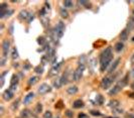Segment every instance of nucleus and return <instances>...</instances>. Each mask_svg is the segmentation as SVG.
<instances>
[{"label":"nucleus","mask_w":134,"mask_h":118,"mask_svg":"<svg viewBox=\"0 0 134 118\" xmlns=\"http://www.w3.org/2000/svg\"><path fill=\"white\" fill-rule=\"evenodd\" d=\"M7 10H8V6L6 3H2L0 5V18H4L5 13H6Z\"/></svg>","instance_id":"obj_11"},{"label":"nucleus","mask_w":134,"mask_h":118,"mask_svg":"<svg viewBox=\"0 0 134 118\" xmlns=\"http://www.w3.org/2000/svg\"><path fill=\"white\" fill-rule=\"evenodd\" d=\"M122 90V87H120L118 84H116V85L110 90L109 91V95L110 96H113V95H116V94H118L120 91Z\"/></svg>","instance_id":"obj_10"},{"label":"nucleus","mask_w":134,"mask_h":118,"mask_svg":"<svg viewBox=\"0 0 134 118\" xmlns=\"http://www.w3.org/2000/svg\"><path fill=\"white\" fill-rule=\"evenodd\" d=\"M128 97H130V98H134V93L129 92V93H128Z\"/></svg>","instance_id":"obj_43"},{"label":"nucleus","mask_w":134,"mask_h":118,"mask_svg":"<svg viewBox=\"0 0 134 118\" xmlns=\"http://www.w3.org/2000/svg\"><path fill=\"white\" fill-rule=\"evenodd\" d=\"M90 113H91V115H93V116H101V115H102L101 112L98 111V110H91Z\"/></svg>","instance_id":"obj_36"},{"label":"nucleus","mask_w":134,"mask_h":118,"mask_svg":"<svg viewBox=\"0 0 134 118\" xmlns=\"http://www.w3.org/2000/svg\"><path fill=\"white\" fill-rule=\"evenodd\" d=\"M43 118H53V113H52V111H46L44 112V114H43Z\"/></svg>","instance_id":"obj_34"},{"label":"nucleus","mask_w":134,"mask_h":118,"mask_svg":"<svg viewBox=\"0 0 134 118\" xmlns=\"http://www.w3.org/2000/svg\"><path fill=\"white\" fill-rule=\"evenodd\" d=\"M113 111H114V113H119V114H122L123 113V110H120V109H118V108H116V109H113Z\"/></svg>","instance_id":"obj_39"},{"label":"nucleus","mask_w":134,"mask_h":118,"mask_svg":"<svg viewBox=\"0 0 134 118\" xmlns=\"http://www.w3.org/2000/svg\"><path fill=\"white\" fill-rule=\"evenodd\" d=\"M62 64H63V62H62V63H59L57 66H54L53 68H52V70H51V73H49V76L57 75V74H58V71H59V69L60 68V66H62Z\"/></svg>","instance_id":"obj_17"},{"label":"nucleus","mask_w":134,"mask_h":118,"mask_svg":"<svg viewBox=\"0 0 134 118\" xmlns=\"http://www.w3.org/2000/svg\"><path fill=\"white\" fill-rule=\"evenodd\" d=\"M18 84V77L16 75H13L11 78V82H10V86H17Z\"/></svg>","instance_id":"obj_25"},{"label":"nucleus","mask_w":134,"mask_h":118,"mask_svg":"<svg viewBox=\"0 0 134 118\" xmlns=\"http://www.w3.org/2000/svg\"><path fill=\"white\" fill-rule=\"evenodd\" d=\"M60 14L63 18H68L69 17V12L65 7H60Z\"/></svg>","instance_id":"obj_21"},{"label":"nucleus","mask_w":134,"mask_h":118,"mask_svg":"<svg viewBox=\"0 0 134 118\" xmlns=\"http://www.w3.org/2000/svg\"><path fill=\"white\" fill-rule=\"evenodd\" d=\"M38 81V77L34 76V77H30L29 78V80H28V84L29 85H34V84Z\"/></svg>","instance_id":"obj_29"},{"label":"nucleus","mask_w":134,"mask_h":118,"mask_svg":"<svg viewBox=\"0 0 134 118\" xmlns=\"http://www.w3.org/2000/svg\"><path fill=\"white\" fill-rule=\"evenodd\" d=\"M112 60H113L112 49H111V47H108L100 55V70H101V72H104L105 70L108 69Z\"/></svg>","instance_id":"obj_1"},{"label":"nucleus","mask_w":134,"mask_h":118,"mask_svg":"<svg viewBox=\"0 0 134 118\" xmlns=\"http://www.w3.org/2000/svg\"><path fill=\"white\" fill-rule=\"evenodd\" d=\"M65 29H66L65 23H64L62 20L59 21L58 23H57V25H55V27H54V35L57 36L58 38L63 37L64 33H65Z\"/></svg>","instance_id":"obj_3"},{"label":"nucleus","mask_w":134,"mask_h":118,"mask_svg":"<svg viewBox=\"0 0 134 118\" xmlns=\"http://www.w3.org/2000/svg\"><path fill=\"white\" fill-rule=\"evenodd\" d=\"M120 102L118 100H116V99H113V100H110V102H109V107H111L112 109H116V108H119V106H120Z\"/></svg>","instance_id":"obj_14"},{"label":"nucleus","mask_w":134,"mask_h":118,"mask_svg":"<svg viewBox=\"0 0 134 118\" xmlns=\"http://www.w3.org/2000/svg\"><path fill=\"white\" fill-rule=\"evenodd\" d=\"M68 75H69V72H65L64 74H63V76L60 77V81H62V84H63V85H66V84H68V82H69Z\"/></svg>","instance_id":"obj_22"},{"label":"nucleus","mask_w":134,"mask_h":118,"mask_svg":"<svg viewBox=\"0 0 134 118\" xmlns=\"http://www.w3.org/2000/svg\"><path fill=\"white\" fill-rule=\"evenodd\" d=\"M130 118H134V116H131V117H130Z\"/></svg>","instance_id":"obj_48"},{"label":"nucleus","mask_w":134,"mask_h":118,"mask_svg":"<svg viewBox=\"0 0 134 118\" xmlns=\"http://www.w3.org/2000/svg\"><path fill=\"white\" fill-rule=\"evenodd\" d=\"M84 106H85V104H84V102L81 100V99H78V100H75L74 103H73V108L75 109H80V108H83Z\"/></svg>","instance_id":"obj_12"},{"label":"nucleus","mask_w":134,"mask_h":118,"mask_svg":"<svg viewBox=\"0 0 134 118\" xmlns=\"http://www.w3.org/2000/svg\"><path fill=\"white\" fill-rule=\"evenodd\" d=\"M64 6L66 8H73L74 7V2L70 1V0H66V1H64Z\"/></svg>","instance_id":"obj_27"},{"label":"nucleus","mask_w":134,"mask_h":118,"mask_svg":"<svg viewBox=\"0 0 134 118\" xmlns=\"http://www.w3.org/2000/svg\"><path fill=\"white\" fill-rule=\"evenodd\" d=\"M57 118H60V117H57Z\"/></svg>","instance_id":"obj_50"},{"label":"nucleus","mask_w":134,"mask_h":118,"mask_svg":"<svg viewBox=\"0 0 134 118\" xmlns=\"http://www.w3.org/2000/svg\"><path fill=\"white\" fill-rule=\"evenodd\" d=\"M51 91H52V88L47 83L41 84V85L38 87V89H37V93L40 94V95H44V94H47V93L51 92Z\"/></svg>","instance_id":"obj_5"},{"label":"nucleus","mask_w":134,"mask_h":118,"mask_svg":"<svg viewBox=\"0 0 134 118\" xmlns=\"http://www.w3.org/2000/svg\"><path fill=\"white\" fill-rule=\"evenodd\" d=\"M33 97H34V94H33V92H29V93L24 97V99H23V104H24V105H27V104H28L30 101L33 99Z\"/></svg>","instance_id":"obj_13"},{"label":"nucleus","mask_w":134,"mask_h":118,"mask_svg":"<svg viewBox=\"0 0 134 118\" xmlns=\"http://www.w3.org/2000/svg\"><path fill=\"white\" fill-rule=\"evenodd\" d=\"M13 96H14V93L11 91V90H9V89L5 90V91L3 92V94H2V97H3V99H4L5 101L11 100V99L13 98Z\"/></svg>","instance_id":"obj_7"},{"label":"nucleus","mask_w":134,"mask_h":118,"mask_svg":"<svg viewBox=\"0 0 134 118\" xmlns=\"http://www.w3.org/2000/svg\"><path fill=\"white\" fill-rule=\"evenodd\" d=\"M18 105H19V99H16V101L12 103V109L13 110H16L18 108Z\"/></svg>","instance_id":"obj_35"},{"label":"nucleus","mask_w":134,"mask_h":118,"mask_svg":"<svg viewBox=\"0 0 134 118\" xmlns=\"http://www.w3.org/2000/svg\"><path fill=\"white\" fill-rule=\"evenodd\" d=\"M3 113H4V109H3V106H1V107H0V114L3 115Z\"/></svg>","instance_id":"obj_44"},{"label":"nucleus","mask_w":134,"mask_h":118,"mask_svg":"<svg viewBox=\"0 0 134 118\" xmlns=\"http://www.w3.org/2000/svg\"><path fill=\"white\" fill-rule=\"evenodd\" d=\"M78 118H88V116L86 114H84V113H80L79 116H78Z\"/></svg>","instance_id":"obj_42"},{"label":"nucleus","mask_w":134,"mask_h":118,"mask_svg":"<svg viewBox=\"0 0 134 118\" xmlns=\"http://www.w3.org/2000/svg\"><path fill=\"white\" fill-rule=\"evenodd\" d=\"M123 49H124V43L122 42H116V43H115L114 49L116 50L117 53H120L121 50H123Z\"/></svg>","instance_id":"obj_18"},{"label":"nucleus","mask_w":134,"mask_h":118,"mask_svg":"<svg viewBox=\"0 0 134 118\" xmlns=\"http://www.w3.org/2000/svg\"><path fill=\"white\" fill-rule=\"evenodd\" d=\"M131 88H132V89H133V90H134V82H133V83H132V84H131Z\"/></svg>","instance_id":"obj_47"},{"label":"nucleus","mask_w":134,"mask_h":118,"mask_svg":"<svg viewBox=\"0 0 134 118\" xmlns=\"http://www.w3.org/2000/svg\"><path fill=\"white\" fill-rule=\"evenodd\" d=\"M5 61H6V58L2 57V59H1V62H0V64H1V67H4V66H5Z\"/></svg>","instance_id":"obj_40"},{"label":"nucleus","mask_w":134,"mask_h":118,"mask_svg":"<svg viewBox=\"0 0 134 118\" xmlns=\"http://www.w3.org/2000/svg\"><path fill=\"white\" fill-rule=\"evenodd\" d=\"M29 15H30V13L28 12V11L22 10V11H20V13H19V18L23 19V20H27L28 17H29Z\"/></svg>","instance_id":"obj_16"},{"label":"nucleus","mask_w":134,"mask_h":118,"mask_svg":"<svg viewBox=\"0 0 134 118\" xmlns=\"http://www.w3.org/2000/svg\"><path fill=\"white\" fill-rule=\"evenodd\" d=\"M41 111H42V104L41 103H37L36 106H35V113L40 114Z\"/></svg>","instance_id":"obj_31"},{"label":"nucleus","mask_w":134,"mask_h":118,"mask_svg":"<svg viewBox=\"0 0 134 118\" xmlns=\"http://www.w3.org/2000/svg\"><path fill=\"white\" fill-rule=\"evenodd\" d=\"M30 116H31V112L28 109H23L21 111V113H20V117L21 118H29Z\"/></svg>","instance_id":"obj_19"},{"label":"nucleus","mask_w":134,"mask_h":118,"mask_svg":"<svg viewBox=\"0 0 134 118\" xmlns=\"http://www.w3.org/2000/svg\"><path fill=\"white\" fill-rule=\"evenodd\" d=\"M86 68V65H79L78 66V68L75 70L74 74H73V81L75 82H78L81 80V78L83 76V72Z\"/></svg>","instance_id":"obj_4"},{"label":"nucleus","mask_w":134,"mask_h":118,"mask_svg":"<svg viewBox=\"0 0 134 118\" xmlns=\"http://www.w3.org/2000/svg\"><path fill=\"white\" fill-rule=\"evenodd\" d=\"M96 101H97L98 105H103V103H104V97L102 96L101 94H98L97 96H96Z\"/></svg>","instance_id":"obj_26"},{"label":"nucleus","mask_w":134,"mask_h":118,"mask_svg":"<svg viewBox=\"0 0 134 118\" xmlns=\"http://www.w3.org/2000/svg\"><path fill=\"white\" fill-rule=\"evenodd\" d=\"M37 42L40 43V44H41V46H46V44L47 43V39L44 38L43 36L38 37V38H37Z\"/></svg>","instance_id":"obj_32"},{"label":"nucleus","mask_w":134,"mask_h":118,"mask_svg":"<svg viewBox=\"0 0 134 118\" xmlns=\"http://www.w3.org/2000/svg\"><path fill=\"white\" fill-rule=\"evenodd\" d=\"M65 114H66V116H67V117L72 118L73 116H74V112H73V111H71V110H67Z\"/></svg>","instance_id":"obj_37"},{"label":"nucleus","mask_w":134,"mask_h":118,"mask_svg":"<svg viewBox=\"0 0 134 118\" xmlns=\"http://www.w3.org/2000/svg\"><path fill=\"white\" fill-rule=\"evenodd\" d=\"M9 49H10V42L8 41V39H4V41L2 42V52H3V57L4 58H7Z\"/></svg>","instance_id":"obj_6"},{"label":"nucleus","mask_w":134,"mask_h":118,"mask_svg":"<svg viewBox=\"0 0 134 118\" xmlns=\"http://www.w3.org/2000/svg\"><path fill=\"white\" fill-rule=\"evenodd\" d=\"M34 72L36 73V74H38V75H41L42 73H43V67L40 66V65L35 67V68H34Z\"/></svg>","instance_id":"obj_28"},{"label":"nucleus","mask_w":134,"mask_h":118,"mask_svg":"<svg viewBox=\"0 0 134 118\" xmlns=\"http://www.w3.org/2000/svg\"><path fill=\"white\" fill-rule=\"evenodd\" d=\"M132 41H133V42H134V37H133V38H132Z\"/></svg>","instance_id":"obj_49"},{"label":"nucleus","mask_w":134,"mask_h":118,"mask_svg":"<svg viewBox=\"0 0 134 118\" xmlns=\"http://www.w3.org/2000/svg\"><path fill=\"white\" fill-rule=\"evenodd\" d=\"M13 12H14V11H13L12 9H8V10L6 11V13H5V16H4V17H8V16H11V14H13Z\"/></svg>","instance_id":"obj_38"},{"label":"nucleus","mask_w":134,"mask_h":118,"mask_svg":"<svg viewBox=\"0 0 134 118\" xmlns=\"http://www.w3.org/2000/svg\"><path fill=\"white\" fill-rule=\"evenodd\" d=\"M12 54H11V58H12L13 60H16L18 58V53H17V49H16V48H13L12 49V52H11Z\"/></svg>","instance_id":"obj_30"},{"label":"nucleus","mask_w":134,"mask_h":118,"mask_svg":"<svg viewBox=\"0 0 134 118\" xmlns=\"http://www.w3.org/2000/svg\"><path fill=\"white\" fill-rule=\"evenodd\" d=\"M46 15V8H42L41 11H40V16H44Z\"/></svg>","instance_id":"obj_41"},{"label":"nucleus","mask_w":134,"mask_h":118,"mask_svg":"<svg viewBox=\"0 0 134 118\" xmlns=\"http://www.w3.org/2000/svg\"><path fill=\"white\" fill-rule=\"evenodd\" d=\"M78 91H79V88L77 86H70L69 88H67V93L70 95H75L78 93Z\"/></svg>","instance_id":"obj_15"},{"label":"nucleus","mask_w":134,"mask_h":118,"mask_svg":"<svg viewBox=\"0 0 134 118\" xmlns=\"http://www.w3.org/2000/svg\"><path fill=\"white\" fill-rule=\"evenodd\" d=\"M120 39L122 41V42L128 39V30L126 28L121 31V33H120Z\"/></svg>","instance_id":"obj_20"},{"label":"nucleus","mask_w":134,"mask_h":118,"mask_svg":"<svg viewBox=\"0 0 134 118\" xmlns=\"http://www.w3.org/2000/svg\"><path fill=\"white\" fill-rule=\"evenodd\" d=\"M115 78H116V76H115V75H108V76L104 77V78L102 79V81H101V84H100V86H101V88H102L103 90L108 89L111 85H112V83L114 82Z\"/></svg>","instance_id":"obj_2"},{"label":"nucleus","mask_w":134,"mask_h":118,"mask_svg":"<svg viewBox=\"0 0 134 118\" xmlns=\"http://www.w3.org/2000/svg\"><path fill=\"white\" fill-rule=\"evenodd\" d=\"M126 29L128 31H130L132 29H134V11H133V14L129 17V19H128V23H127V27Z\"/></svg>","instance_id":"obj_9"},{"label":"nucleus","mask_w":134,"mask_h":118,"mask_svg":"<svg viewBox=\"0 0 134 118\" xmlns=\"http://www.w3.org/2000/svg\"><path fill=\"white\" fill-rule=\"evenodd\" d=\"M120 58H118V59H116L115 61H114V63L111 65V67L109 68V70H108V74L109 75H111V74H113V73L115 72V70H116V68L119 66V64H120Z\"/></svg>","instance_id":"obj_8"},{"label":"nucleus","mask_w":134,"mask_h":118,"mask_svg":"<svg viewBox=\"0 0 134 118\" xmlns=\"http://www.w3.org/2000/svg\"><path fill=\"white\" fill-rule=\"evenodd\" d=\"M53 84H54V88H57V89H59V88H60V87L63 86L62 81H60V78H57L55 80H54Z\"/></svg>","instance_id":"obj_23"},{"label":"nucleus","mask_w":134,"mask_h":118,"mask_svg":"<svg viewBox=\"0 0 134 118\" xmlns=\"http://www.w3.org/2000/svg\"><path fill=\"white\" fill-rule=\"evenodd\" d=\"M79 3L84 5L86 8H91V2H89V1H79Z\"/></svg>","instance_id":"obj_33"},{"label":"nucleus","mask_w":134,"mask_h":118,"mask_svg":"<svg viewBox=\"0 0 134 118\" xmlns=\"http://www.w3.org/2000/svg\"><path fill=\"white\" fill-rule=\"evenodd\" d=\"M104 118H117V117H110V116H105Z\"/></svg>","instance_id":"obj_46"},{"label":"nucleus","mask_w":134,"mask_h":118,"mask_svg":"<svg viewBox=\"0 0 134 118\" xmlns=\"http://www.w3.org/2000/svg\"><path fill=\"white\" fill-rule=\"evenodd\" d=\"M130 75H131V77L134 79V68L131 70V72H130Z\"/></svg>","instance_id":"obj_45"},{"label":"nucleus","mask_w":134,"mask_h":118,"mask_svg":"<svg viewBox=\"0 0 134 118\" xmlns=\"http://www.w3.org/2000/svg\"><path fill=\"white\" fill-rule=\"evenodd\" d=\"M127 79H128V75H126L123 79H121V80H120L118 83H117V84H118V85H119L120 87L123 88L124 86H126V85H127V82H128V81H127Z\"/></svg>","instance_id":"obj_24"}]
</instances>
